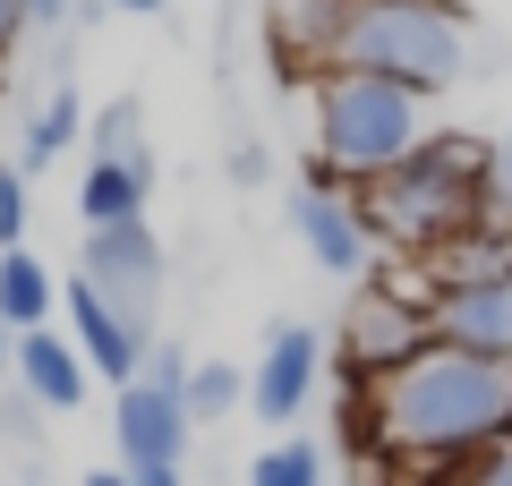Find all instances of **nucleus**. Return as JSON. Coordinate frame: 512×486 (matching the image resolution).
Here are the masks:
<instances>
[{
  "label": "nucleus",
  "mask_w": 512,
  "mask_h": 486,
  "mask_svg": "<svg viewBox=\"0 0 512 486\" xmlns=\"http://www.w3.org/2000/svg\"><path fill=\"white\" fill-rule=\"evenodd\" d=\"M350 435H367V452L393 469H427L453 478L478 452H495L512 435V367L470 359L453 342H427L410 367L376 376L350 401Z\"/></svg>",
  "instance_id": "obj_1"
},
{
  "label": "nucleus",
  "mask_w": 512,
  "mask_h": 486,
  "mask_svg": "<svg viewBox=\"0 0 512 486\" xmlns=\"http://www.w3.org/2000/svg\"><path fill=\"white\" fill-rule=\"evenodd\" d=\"M478 162H487L478 137H427L410 162L359 188L367 239L393 256H436L461 231H478Z\"/></svg>",
  "instance_id": "obj_2"
},
{
  "label": "nucleus",
  "mask_w": 512,
  "mask_h": 486,
  "mask_svg": "<svg viewBox=\"0 0 512 486\" xmlns=\"http://www.w3.org/2000/svg\"><path fill=\"white\" fill-rule=\"evenodd\" d=\"M333 69L384 77V86L427 103V94L461 86V69H470V18L453 0H350Z\"/></svg>",
  "instance_id": "obj_3"
},
{
  "label": "nucleus",
  "mask_w": 512,
  "mask_h": 486,
  "mask_svg": "<svg viewBox=\"0 0 512 486\" xmlns=\"http://www.w3.org/2000/svg\"><path fill=\"white\" fill-rule=\"evenodd\" d=\"M308 111H316V180H333V188H367L427 145L419 94L359 77V69H325L308 86Z\"/></svg>",
  "instance_id": "obj_4"
},
{
  "label": "nucleus",
  "mask_w": 512,
  "mask_h": 486,
  "mask_svg": "<svg viewBox=\"0 0 512 486\" xmlns=\"http://www.w3.org/2000/svg\"><path fill=\"white\" fill-rule=\"evenodd\" d=\"M188 350H171V342H154V359H146V376L137 384H120V401H111V444H120V469H180L188 461Z\"/></svg>",
  "instance_id": "obj_5"
},
{
  "label": "nucleus",
  "mask_w": 512,
  "mask_h": 486,
  "mask_svg": "<svg viewBox=\"0 0 512 486\" xmlns=\"http://www.w3.org/2000/svg\"><path fill=\"white\" fill-rule=\"evenodd\" d=\"M77 282H86L103 307H120L137 333H154V307H163V239H154V222L86 231V248H77Z\"/></svg>",
  "instance_id": "obj_6"
},
{
  "label": "nucleus",
  "mask_w": 512,
  "mask_h": 486,
  "mask_svg": "<svg viewBox=\"0 0 512 486\" xmlns=\"http://www.w3.org/2000/svg\"><path fill=\"white\" fill-rule=\"evenodd\" d=\"M427 342H436V324H427L419 307H402L384 282H359V299H350V316H342V367H350V393H367L376 376L410 367Z\"/></svg>",
  "instance_id": "obj_7"
},
{
  "label": "nucleus",
  "mask_w": 512,
  "mask_h": 486,
  "mask_svg": "<svg viewBox=\"0 0 512 486\" xmlns=\"http://www.w3.org/2000/svg\"><path fill=\"white\" fill-rule=\"evenodd\" d=\"M291 231H299V248H308L325 273H342V282H367V273H376V239H367L359 188L299 180L291 188Z\"/></svg>",
  "instance_id": "obj_8"
},
{
  "label": "nucleus",
  "mask_w": 512,
  "mask_h": 486,
  "mask_svg": "<svg viewBox=\"0 0 512 486\" xmlns=\"http://www.w3.org/2000/svg\"><path fill=\"white\" fill-rule=\"evenodd\" d=\"M316 376H325V333L316 324H274L265 333V359L248 367V410L265 427H291L316 401Z\"/></svg>",
  "instance_id": "obj_9"
},
{
  "label": "nucleus",
  "mask_w": 512,
  "mask_h": 486,
  "mask_svg": "<svg viewBox=\"0 0 512 486\" xmlns=\"http://www.w3.org/2000/svg\"><path fill=\"white\" fill-rule=\"evenodd\" d=\"M60 307H69V342H77V359H86V376H103V384H137L146 376L154 333H137V324H128L120 307H103L86 282L60 290Z\"/></svg>",
  "instance_id": "obj_10"
},
{
  "label": "nucleus",
  "mask_w": 512,
  "mask_h": 486,
  "mask_svg": "<svg viewBox=\"0 0 512 486\" xmlns=\"http://www.w3.org/2000/svg\"><path fill=\"white\" fill-rule=\"evenodd\" d=\"M436 342L512 367V273L504 282H478V290H444L436 299Z\"/></svg>",
  "instance_id": "obj_11"
},
{
  "label": "nucleus",
  "mask_w": 512,
  "mask_h": 486,
  "mask_svg": "<svg viewBox=\"0 0 512 486\" xmlns=\"http://www.w3.org/2000/svg\"><path fill=\"white\" fill-rule=\"evenodd\" d=\"M9 367H18V393L35 401L43 418H69L77 401H86V359H77L69 333H18V350H9Z\"/></svg>",
  "instance_id": "obj_12"
},
{
  "label": "nucleus",
  "mask_w": 512,
  "mask_h": 486,
  "mask_svg": "<svg viewBox=\"0 0 512 486\" xmlns=\"http://www.w3.org/2000/svg\"><path fill=\"white\" fill-rule=\"evenodd\" d=\"M146 205H154V162L86 154V180H77V222L86 231H128V222H146Z\"/></svg>",
  "instance_id": "obj_13"
},
{
  "label": "nucleus",
  "mask_w": 512,
  "mask_h": 486,
  "mask_svg": "<svg viewBox=\"0 0 512 486\" xmlns=\"http://www.w3.org/2000/svg\"><path fill=\"white\" fill-rule=\"evenodd\" d=\"M342 9L350 0H274V52H282V69H316L325 77L333 69V43H342Z\"/></svg>",
  "instance_id": "obj_14"
},
{
  "label": "nucleus",
  "mask_w": 512,
  "mask_h": 486,
  "mask_svg": "<svg viewBox=\"0 0 512 486\" xmlns=\"http://www.w3.org/2000/svg\"><path fill=\"white\" fill-rule=\"evenodd\" d=\"M52 307H60V282L43 273V256L9 248V256H0V324H18V333H43V324H52Z\"/></svg>",
  "instance_id": "obj_15"
},
{
  "label": "nucleus",
  "mask_w": 512,
  "mask_h": 486,
  "mask_svg": "<svg viewBox=\"0 0 512 486\" xmlns=\"http://www.w3.org/2000/svg\"><path fill=\"white\" fill-rule=\"evenodd\" d=\"M188 427H222L231 410H248V367H231V359H197L188 367Z\"/></svg>",
  "instance_id": "obj_16"
},
{
  "label": "nucleus",
  "mask_w": 512,
  "mask_h": 486,
  "mask_svg": "<svg viewBox=\"0 0 512 486\" xmlns=\"http://www.w3.org/2000/svg\"><path fill=\"white\" fill-rule=\"evenodd\" d=\"M77 128H86V103H77L69 86H52V103L26 120V145H18V171H43V162H60L77 145Z\"/></svg>",
  "instance_id": "obj_17"
},
{
  "label": "nucleus",
  "mask_w": 512,
  "mask_h": 486,
  "mask_svg": "<svg viewBox=\"0 0 512 486\" xmlns=\"http://www.w3.org/2000/svg\"><path fill=\"white\" fill-rule=\"evenodd\" d=\"M248 486H333V478H325V452L291 435V444H265L248 461Z\"/></svg>",
  "instance_id": "obj_18"
},
{
  "label": "nucleus",
  "mask_w": 512,
  "mask_h": 486,
  "mask_svg": "<svg viewBox=\"0 0 512 486\" xmlns=\"http://www.w3.org/2000/svg\"><path fill=\"white\" fill-rule=\"evenodd\" d=\"M478 222L512 231V128L487 137V162H478Z\"/></svg>",
  "instance_id": "obj_19"
},
{
  "label": "nucleus",
  "mask_w": 512,
  "mask_h": 486,
  "mask_svg": "<svg viewBox=\"0 0 512 486\" xmlns=\"http://www.w3.org/2000/svg\"><path fill=\"white\" fill-rule=\"evenodd\" d=\"M94 154H111V162H154V145H146V111H137V103H111L103 120H94Z\"/></svg>",
  "instance_id": "obj_20"
},
{
  "label": "nucleus",
  "mask_w": 512,
  "mask_h": 486,
  "mask_svg": "<svg viewBox=\"0 0 512 486\" xmlns=\"http://www.w3.org/2000/svg\"><path fill=\"white\" fill-rule=\"evenodd\" d=\"M26 214H35V197H26V171H18V162H0V256L26 248Z\"/></svg>",
  "instance_id": "obj_21"
},
{
  "label": "nucleus",
  "mask_w": 512,
  "mask_h": 486,
  "mask_svg": "<svg viewBox=\"0 0 512 486\" xmlns=\"http://www.w3.org/2000/svg\"><path fill=\"white\" fill-rule=\"evenodd\" d=\"M0 435H9V444L35 461V452H43V410H35L26 393H0Z\"/></svg>",
  "instance_id": "obj_22"
},
{
  "label": "nucleus",
  "mask_w": 512,
  "mask_h": 486,
  "mask_svg": "<svg viewBox=\"0 0 512 486\" xmlns=\"http://www.w3.org/2000/svg\"><path fill=\"white\" fill-rule=\"evenodd\" d=\"M444 486H512V435H504V444H495V452H478L470 469H453V478H444Z\"/></svg>",
  "instance_id": "obj_23"
},
{
  "label": "nucleus",
  "mask_w": 512,
  "mask_h": 486,
  "mask_svg": "<svg viewBox=\"0 0 512 486\" xmlns=\"http://www.w3.org/2000/svg\"><path fill=\"white\" fill-rule=\"evenodd\" d=\"M231 180H248V188L265 180V145H231Z\"/></svg>",
  "instance_id": "obj_24"
},
{
  "label": "nucleus",
  "mask_w": 512,
  "mask_h": 486,
  "mask_svg": "<svg viewBox=\"0 0 512 486\" xmlns=\"http://www.w3.org/2000/svg\"><path fill=\"white\" fill-rule=\"evenodd\" d=\"M18 35H26V9H18V0H0V60L18 52Z\"/></svg>",
  "instance_id": "obj_25"
},
{
  "label": "nucleus",
  "mask_w": 512,
  "mask_h": 486,
  "mask_svg": "<svg viewBox=\"0 0 512 486\" xmlns=\"http://www.w3.org/2000/svg\"><path fill=\"white\" fill-rule=\"evenodd\" d=\"M18 9H26V26H60L69 18V0H18Z\"/></svg>",
  "instance_id": "obj_26"
},
{
  "label": "nucleus",
  "mask_w": 512,
  "mask_h": 486,
  "mask_svg": "<svg viewBox=\"0 0 512 486\" xmlns=\"http://www.w3.org/2000/svg\"><path fill=\"white\" fill-rule=\"evenodd\" d=\"M103 9H120V18H163L171 0H103Z\"/></svg>",
  "instance_id": "obj_27"
},
{
  "label": "nucleus",
  "mask_w": 512,
  "mask_h": 486,
  "mask_svg": "<svg viewBox=\"0 0 512 486\" xmlns=\"http://www.w3.org/2000/svg\"><path fill=\"white\" fill-rule=\"evenodd\" d=\"M137 486H180V469H128Z\"/></svg>",
  "instance_id": "obj_28"
},
{
  "label": "nucleus",
  "mask_w": 512,
  "mask_h": 486,
  "mask_svg": "<svg viewBox=\"0 0 512 486\" xmlns=\"http://www.w3.org/2000/svg\"><path fill=\"white\" fill-rule=\"evenodd\" d=\"M86 486H137L128 469H86Z\"/></svg>",
  "instance_id": "obj_29"
},
{
  "label": "nucleus",
  "mask_w": 512,
  "mask_h": 486,
  "mask_svg": "<svg viewBox=\"0 0 512 486\" xmlns=\"http://www.w3.org/2000/svg\"><path fill=\"white\" fill-rule=\"evenodd\" d=\"M9 350H18V342H9V324H0V376H9Z\"/></svg>",
  "instance_id": "obj_30"
}]
</instances>
